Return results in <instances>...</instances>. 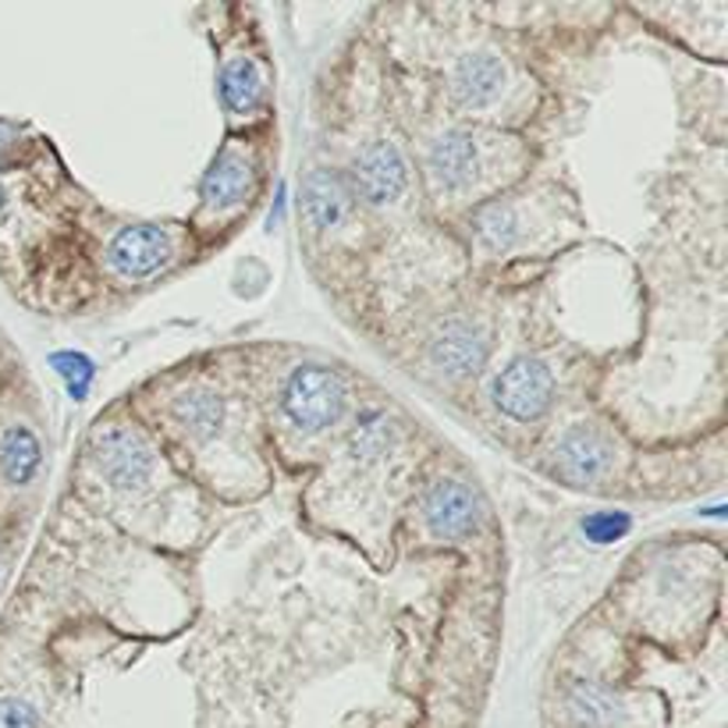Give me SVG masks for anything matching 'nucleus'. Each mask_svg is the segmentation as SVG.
<instances>
[{"label": "nucleus", "instance_id": "obj_1", "mask_svg": "<svg viewBox=\"0 0 728 728\" xmlns=\"http://www.w3.org/2000/svg\"><path fill=\"white\" fill-rule=\"evenodd\" d=\"M154 416L164 437L185 452V459H196V465H217L220 455L224 483L246 488V494L249 483L264 488V465L249 444V402L214 373H181L167 381L154 402Z\"/></svg>", "mask_w": 728, "mask_h": 728}, {"label": "nucleus", "instance_id": "obj_2", "mask_svg": "<svg viewBox=\"0 0 728 728\" xmlns=\"http://www.w3.org/2000/svg\"><path fill=\"white\" fill-rule=\"evenodd\" d=\"M86 483L104 512L118 519H142L157 512V501L175 488L171 462L157 437L125 416H104L86 441Z\"/></svg>", "mask_w": 728, "mask_h": 728}, {"label": "nucleus", "instance_id": "obj_3", "mask_svg": "<svg viewBox=\"0 0 728 728\" xmlns=\"http://www.w3.org/2000/svg\"><path fill=\"white\" fill-rule=\"evenodd\" d=\"M352 384L331 363L303 360L285 370L270 399V431L288 455H309L345 431Z\"/></svg>", "mask_w": 728, "mask_h": 728}, {"label": "nucleus", "instance_id": "obj_4", "mask_svg": "<svg viewBox=\"0 0 728 728\" xmlns=\"http://www.w3.org/2000/svg\"><path fill=\"white\" fill-rule=\"evenodd\" d=\"M512 142L480 125H452L426 139L423 149V181L434 199L447 203H483L491 199V189L501 185L498 171L512 167Z\"/></svg>", "mask_w": 728, "mask_h": 728}, {"label": "nucleus", "instance_id": "obj_5", "mask_svg": "<svg viewBox=\"0 0 728 728\" xmlns=\"http://www.w3.org/2000/svg\"><path fill=\"white\" fill-rule=\"evenodd\" d=\"M264 185V157L256 142L246 136H232L224 142L210 167L199 181V207H196V232L220 235L253 210V203Z\"/></svg>", "mask_w": 728, "mask_h": 728}, {"label": "nucleus", "instance_id": "obj_6", "mask_svg": "<svg viewBox=\"0 0 728 728\" xmlns=\"http://www.w3.org/2000/svg\"><path fill=\"white\" fill-rule=\"evenodd\" d=\"M626 459L629 455H626L622 441L614 437V431H608L604 423L580 420V423H569L562 434H554L544 455V465L558 483H565V488L597 491L622 476Z\"/></svg>", "mask_w": 728, "mask_h": 728}, {"label": "nucleus", "instance_id": "obj_7", "mask_svg": "<svg viewBox=\"0 0 728 728\" xmlns=\"http://www.w3.org/2000/svg\"><path fill=\"white\" fill-rule=\"evenodd\" d=\"M416 522L420 533L441 548H462L476 540L488 527V505L470 480L437 473L420 488L416 494Z\"/></svg>", "mask_w": 728, "mask_h": 728}, {"label": "nucleus", "instance_id": "obj_8", "mask_svg": "<svg viewBox=\"0 0 728 728\" xmlns=\"http://www.w3.org/2000/svg\"><path fill=\"white\" fill-rule=\"evenodd\" d=\"M519 92L515 68L494 47L459 53L444 71V97L459 118H491Z\"/></svg>", "mask_w": 728, "mask_h": 728}, {"label": "nucleus", "instance_id": "obj_9", "mask_svg": "<svg viewBox=\"0 0 728 728\" xmlns=\"http://www.w3.org/2000/svg\"><path fill=\"white\" fill-rule=\"evenodd\" d=\"M181 259V235L171 224H125L104 246V274L121 288H139L164 277Z\"/></svg>", "mask_w": 728, "mask_h": 728}, {"label": "nucleus", "instance_id": "obj_10", "mask_svg": "<svg viewBox=\"0 0 728 728\" xmlns=\"http://www.w3.org/2000/svg\"><path fill=\"white\" fill-rule=\"evenodd\" d=\"M345 178H348L352 196L360 203V210L387 214V210H399L409 189H413V164H409L399 139L373 136L352 154Z\"/></svg>", "mask_w": 728, "mask_h": 728}, {"label": "nucleus", "instance_id": "obj_11", "mask_svg": "<svg viewBox=\"0 0 728 728\" xmlns=\"http://www.w3.org/2000/svg\"><path fill=\"white\" fill-rule=\"evenodd\" d=\"M488 399L501 420L519 423V426H533L551 413V405L558 399L554 366L544 356L519 352V356H512L505 366L494 370Z\"/></svg>", "mask_w": 728, "mask_h": 728}, {"label": "nucleus", "instance_id": "obj_12", "mask_svg": "<svg viewBox=\"0 0 728 728\" xmlns=\"http://www.w3.org/2000/svg\"><path fill=\"white\" fill-rule=\"evenodd\" d=\"M270 68L264 53H256L246 40L220 50L217 61V100L232 128H253L270 110Z\"/></svg>", "mask_w": 728, "mask_h": 728}, {"label": "nucleus", "instance_id": "obj_13", "mask_svg": "<svg viewBox=\"0 0 728 728\" xmlns=\"http://www.w3.org/2000/svg\"><path fill=\"white\" fill-rule=\"evenodd\" d=\"M491 360V327L473 313H447L423 345L426 370L444 384L480 377Z\"/></svg>", "mask_w": 728, "mask_h": 728}, {"label": "nucleus", "instance_id": "obj_14", "mask_svg": "<svg viewBox=\"0 0 728 728\" xmlns=\"http://www.w3.org/2000/svg\"><path fill=\"white\" fill-rule=\"evenodd\" d=\"M473 246L483 256H515L530 249L537 235V210H530L519 196H491L473 207L470 214Z\"/></svg>", "mask_w": 728, "mask_h": 728}, {"label": "nucleus", "instance_id": "obj_15", "mask_svg": "<svg viewBox=\"0 0 728 728\" xmlns=\"http://www.w3.org/2000/svg\"><path fill=\"white\" fill-rule=\"evenodd\" d=\"M47 470V447L36 423L14 409H0V494L36 491Z\"/></svg>", "mask_w": 728, "mask_h": 728}, {"label": "nucleus", "instance_id": "obj_16", "mask_svg": "<svg viewBox=\"0 0 728 728\" xmlns=\"http://www.w3.org/2000/svg\"><path fill=\"white\" fill-rule=\"evenodd\" d=\"M298 210L303 224L316 238H338L356 224L360 203L348 189V178L338 167H313L303 178V193H298Z\"/></svg>", "mask_w": 728, "mask_h": 728}, {"label": "nucleus", "instance_id": "obj_17", "mask_svg": "<svg viewBox=\"0 0 728 728\" xmlns=\"http://www.w3.org/2000/svg\"><path fill=\"white\" fill-rule=\"evenodd\" d=\"M565 711L575 728H611L626 718V700L608 686L597 682H572L565 693Z\"/></svg>", "mask_w": 728, "mask_h": 728}, {"label": "nucleus", "instance_id": "obj_18", "mask_svg": "<svg viewBox=\"0 0 728 728\" xmlns=\"http://www.w3.org/2000/svg\"><path fill=\"white\" fill-rule=\"evenodd\" d=\"M50 366L53 373L61 377L65 391L75 399V402H82L89 395V387L92 381H97V363H92L86 352H58V356H50Z\"/></svg>", "mask_w": 728, "mask_h": 728}, {"label": "nucleus", "instance_id": "obj_19", "mask_svg": "<svg viewBox=\"0 0 728 728\" xmlns=\"http://www.w3.org/2000/svg\"><path fill=\"white\" fill-rule=\"evenodd\" d=\"M629 530H632V519L626 512H593L583 519V537L597 548L614 544V540H622Z\"/></svg>", "mask_w": 728, "mask_h": 728}, {"label": "nucleus", "instance_id": "obj_20", "mask_svg": "<svg viewBox=\"0 0 728 728\" xmlns=\"http://www.w3.org/2000/svg\"><path fill=\"white\" fill-rule=\"evenodd\" d=\"M0 728H40V715L29 700L0 697Z\"/></svg>", "mask_w": 728, "mask_h": 728}, {"label": "nucleus", "instance_id": "obj_21", "mask_svg": "<svg viewBox=\"0 0 728 728\" xmlns=\"http://www.w3.org/2000/svg\"><path fill=\"white\" fill-rule=\"evenodd\" d=\"M8 132H11V128H8V125H0V149H4V142H8V139H4Z\"/></svg>", "mask_w": 728, "mask_h": 728}]
</instances>
